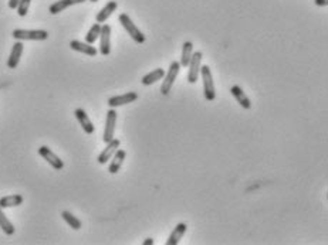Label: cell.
<instances>
[{"label": "cell", "mask_w": 328, "mask_h": 245, "mask_svg": "<svg viewBox=\"0 0 328 245\" xmlns=\"http://www.w3.org/2000/svg\"><path fill=\"white\" fill-rule=\"evenodd\" d=\"M179 71H180V64L179 61H172L169 65L168 72L164 75V81H162V85H160V94L162 95H168L170 92V89L174 87L175 81H176L178 75H179Z\"/></svg>", "instance_id": "6da1fadb"}, {"label": "cell", "mask_w": 328, "mask_h": 245, "mask_svg": "<svg viewBox=\"0 0 328 245\" xmlns=\"http://www.w3.org/2000/svg\"><path fill=\"white\" fill-rule=\"evenodd\" d=\"M13 38L18 41L22 40H30V41H43L48 38V33L46 30H24V28H16L13 30Z\"/></svg>", "instance_id": "7a4b0ae2"}, {"label": "cell", "mask_w": 328, "mask_h": 245, "mask_svg": "<svg viewBox=\"0 0 328 245\" xmlns=\"http://www.w3.org/2000/svg\"><path fill=\"white\" fill-rule=\"evenodd\" d=\"M118 20H120V23H121L122 27L126 30V33L131 35V38H132L135 43L142 44L145 41V35H144V33H142L138 27L134 24V21L131 20V17H130L126 13H121Z\"/></svg>", "instance_id": "3957f363"}, {"label": "cell", "mask_w": 328, "mask_h": 245, "mask_svg": "<svg viewBox=\"0 0 328 245\" xmlns=\"http://www.w3.org/2000/svg\"><path fill=\"white\" fill-rule=\"evenodd\" d=\"M200 75L204 79V98L206 101H214L216 98V91H214V82H213V75L210 68L208 65H202L200 67Z\"/></svg>", "instance_id": "277c9868"}, {"label": "cell", "mask_w": 328, "mask_h": 245, "mask_svg": "<svg viewBox=\"0 0 328 245\" xmlns=\"http://www.w3.org/2000/svg\"><path fill=\"white\" fill-rule=\"evenodd\" d=\"M200 61H202V53L200 51H196V53L192 54V58H190V62H189V70H188V81L190 84H195L196 81L199 79V75H200Z\"/></svg>", "instance_id": "5b68a950"}, {"label": "cell", "mask_w": 328, "mask_h": 245, "mask_svg": "<svg viewBox=\"0 0 328 245\" xmlns=\"http://www.w3.org/2000/svg\"><path fill=\"white\" fill-rule=\"evenodd\" d=\"M116 111L114 108L108 109L106 118V128H104V136L102 140L108 143L110 140L114 139V133H116Z\"/></svg>", "instance_id": "8992f818"}, {"label": "cell", "mask_w": 328, "mask_h": 245, "mask_svg": "<svg viewBox=\"0 0 328 245\" xmlns=\"http://www.w3.org/2000/svg\"><path fill=\"white\" fill-rule=\"evenodd\" d=\"M100 53L102 55H110L111 53V26L110 24H101V33H100Z\"/></svg>", "instance_id": "52a82bcc"}, {"label": "cell", "mask_w": 328, "mask_h": 245, "mask_svg": "<svg viewBox=\"0 0 328 245\" xmlns=\"http://www.w3.org/2000/svg\"><path fill=\"white\" fill-rule=\"evenodd\" d=\"M38 155L56 170H62V167H64V163H62V159L58 158L53 150L50 149V148H47V146H40L38 148Z\"/></svg>", "instance_id": "ba28073f"}, {"label": "cell", "mask_w": 328, "mask_h": 245, "mask_svg": "<svg viewBox=\"0 0 328 245\" xmlns=\"http://www.w3.org/2000/svg\"><path fill=\"white\" fill-rule=\"evenodd\" d=\"M136 99H138V94L131 91V92H126V94H122V95L111 96L108 99V106L110 108H116V106L128 105V104H131V102L136 101Z\"/></svg>", "instance_id": "9c48e42d"}, {"label": "cell", "mask_w": 328, "mask_h": 245, "mask_svg": "<svg viewBox=\"0 0 328 245\" xmlns=\"http://www.w3.org/2000/svg\"><path fill=\"white\" fill-rule=\"evenodd\" d=\"M120 148V140L114 139L110 140L108 143H106V148L101 153H100V156H98V163L100 165H106L108 160H111V158L114 156V153L116 152V149Z\"/></svg>", "instance_id": "30bf717a"}, {"label": "cell", "mask_w": 328, "mask_h": 245, "mask_svg": "<svg viewBox=\"0 0 328 245\" xmlns=\"http://www.w3.org/2000/svg\"><path fill=\"white\" fill-rule=\"evenodd\" d=\"M23 48H24V45H23L22 41H18V40L13 44L12 51H10L9 60H8V67H9L10 70H14L18 65L20 58H22V54H23Z\"/></svg>", "instance_id": "8fae6325"}, {"label": "cell", "mask_w": 328, "mask_h": 245, "mask_svg": "<svg viewBox=\"0 0 328 245\" xmlns=\"http://www.w3.org/2000/svg\"><path fill=\"white\" fill-rule=\"evenodd\" d=\"M74 115H76L77 121L80 122L81 128H82V131L86 132L87 135H91V133H94L96 128H94V125H92L91 119H90L88 115H87V112H86L84 109H81V108H77V109H76V112H74Z\"/></svg>", "instance_id": "7c38bea8"}, {"label": "cell", "mask_w": 328, "mask_h": 245, "mask_svg": "<svg viewBox=\"0 0 328 245\" xmlns=\"http://www.w3.org/2000/svg\"><path fill=\"white\" fill-rule=\"evenodd\" d=\"M70 48L71 50H74V51H78V53L90 55V57H96V55H97V48L92 47V44L82 43V41H78V40H72V41H70Z\"/></svg>", "instance_id": "4fadbf2b"}, {"label": "cell", "mask_w": 328, "mask_h": 245, "mask_svg": "<svg viewBox=\"0 0 328 245\" xmlns=\"http://www.w3.org/2000/svg\"><path fill=\"white\" fill-rule=\"evenodd\" d=\"M125 156H126V152L118 148L116 153H114V156L111 158V163H110V167H108V172L111 175H116V173L120 172V169L122 167V163H124Z\"/></svg>", "instance_id": "5bb4252c"}, {"label": "cell", "mask_w": 328, "mask_h": 245, "mask_svg": "<svg viewBox=\"0 0 328 245\" xmlns=\"http://www.w3.org/2000/svg\"><path fill=\"white\" fill-rule=\"evenodd\" d=\"M230 94L233 95V98L238 101V104H239L242 108H244V109H250V108H252V102H250L248 96L244 94V91H243L239 85H233V87L230 88Z\"/></svg>", "instance_id": "9a60e30c"}, {"label": "cell", "mask_w": 328, "mask_h": 245, "mask_svg": "<svg viewBox=\"0 0 328 245\" xmlns=\"http://www.w3.org/2000/svg\"><path fill=\"white\" fill-rule=\"evenodd\" d=\"M84 1H87V0H58V1H56V3H53V4L48 7V11H50L52 14H58V13H62V10L68 9L71 6H74V4L84 3Z\"/></svg>", "instance_id": "2e32d148"}, {"label": "cell", "mask_w": 328, "mask_h": 245, "mask_svg": "<svg viewBox=\"0 0 328 245\" xmlns=\"http://www.w3.org/2000/svg\"><path fill=\"white\" fill-rule=\"evenodd\" d=\"M116 7H118V4H116V1H114V0H111V1H108L106 6L102 7V9L100 10L97 13V16H96V20H97V23H106V20H108V17L114 13L116 10Z\"/></svg>", "instance_id": "e0dca14e"}, {"label": "cell", "mask_w": 328, "mask_h": 245, "mask_svg": "<svg viewBox=\"0 0 328 245\" xmlns=\"http://www.w3.org/2000/svg\"><path fill=\"white\" fill-rule=\"evenodd\" d=\"M188 226L185 223H179L176 227L174 228V231L170 233V236L166 240V245H176L179 244V241L182 240V237L185 236L186 233Z\"/></svg>", "instance_id": "ac0fdd59"}, {"label": "cell", "mask_w": 328, "mask_h": 245, "mask_svg": "<svg viewBox=\"0 0 328 245\" xmlns=\"http://www.w3.org/2000/svg\"><path fill=\"white\" fill-rule=\"evenodd\" d=\"M23 196L20 194H12V196H6L0 199V207L2 209H10V207H18L23 203Z\"/></svg>", "instance_id": "d6986e66"}, {"label": "cell", "mask_w": 328, "mask_h": 245, "mask_svg": "<svg viewBox=\"0 0 328 245\" xmlns=\"http://www.w3.org/2000/svg\"><path fill=\"white\" fill-rule=\"evenodd\" d=\"M164 75H165V70L164 68H156V70L151 71V72H148L145 77H142V85H152V84H155L156 81H160V79L164 78Z\"/></svg>", "instance_id": "ffe728a7"}, {"label": "cell", "mask_w": 328, "mask_h": 245, "mask_svg": "<svg viewBox=\"0 0 328 245\" xmlns=\"http://www.w3.org/2000/svg\"><path fill=\"white\" fill-rule=\"evenodd\" d=\"M192 54H194V44L190 41H185L184 43V47H182V57H180V67H186L190 62V58H192Z\"/></svg>", "instance_id": "44dd1931"}, {"label": "cell", "mask_w": 328, "mask_h": 245, "mask_svg": "<svg viewBox=\"0 0 328 245\" xmlns=\"http://www.w3.org/2000/svg\"><path fill=\"white\" fill-rule=\"evenodd\" d=\"M0 228H2V231H3L6 236H13L14 231H16L14 226H13L12 221L6 217V214L3 213V209H2V207H0Z\"/></svg>", "instance_id": "7402d4cb"}, {"label": "cell", "mask_w": 328, "mask_h": 245, "mask_svg": "<svg viewBox=\"0 0 328 245\" xmlns=\"http://www.w3.org/2000/svg\"><path fill=\"white\" fill-rule=\"evenodd\" d=\"M62 220H64V221H66V223H67V224H68L71 228H72V230H80L81 226H82L80 220L77 219V217H74L70 211H62Z\"/></svg>", "instance_id": "603a6c76"}, {"label": "cell", "mask_w": 328, "mask_h": 245, "mask_svg": "<svg viewBox=\"0 0 328 245\" xmlns=\"http://www.w3.org/2000/svg\"><path fill=\"white\" fill-rule=\"evenodd\" d=\"M100 33H101V24L100 23H96L92 24V27L88 30V33L86 35V43L88 44H94L97 41V38L100 37Z\"/></svg>", "instance_id": "cb8c5ba5"}, {"label": "cell", "mask_w": 328, "mask_h": 245, "mask_svg": "<svg viewBox=\"0 0 328 245\" xmlns=\"http://www.w3.org/2000/svg\"><path fill=\"white\" fill-rule=\"evenodd\" d=\"M30 3L32 0H20L18 4V14L20 17H24L28 11V7H30Z\"/></svg>", "instance_id": "d4e9b609"}, {"label": "cell", "mask_w": 328, "mask_h": 245, "mask_svg": "<svg viewBox=\"0 0 328 245\" xmlns=\"http://www.w3.org/2000/svg\"><path fill=\"white\" fill-rule=\"evenodd\" d=\"M20 0H9V7L10 9H18V4Z\"/></svg>", "instance_id": "484cf974"}, {"label": "cell", "mask_w": 328, "mask_h": 245, "mask_svg": "<svg viewBox=\"0 0 328 245\" xmlns=\"http://www.w3.org/2000/svg\"><path fill=\"white\" fill-rule=\"evenodd\" d=\"M316 4L317 6H327L328 0H316Z\"/></svg>", "instance_id": "4316f807"}, {"label": "cell", "mask_w": 328, "mask_h": 245, "mask_svg": "<svg viewBox=\"0 0 328 245\" xmlns=\"http://www.w3.org/2000/svg\"><path fill=\"white\" fill-rule=\"evenodd\" d=\"M154 244V240L152 238H146L145 241H144V245H152Z\"/></svg>", "instance_id": "83f0119b"}, {"label": "cell", "mask_w": 328, "mask_h": 245, "mask_svg": "<svg viewBox=\"0 0 328 245\" xmlns=\"http://www.w3.org/2000/svg\"><path fill=\"white\" fill-rule=\"evenodd\" d=\"M90 1H92V3H96V1H98V0H90Z\"/></svg>", "instance_id": "f1b7e54d"}]
</instances>
